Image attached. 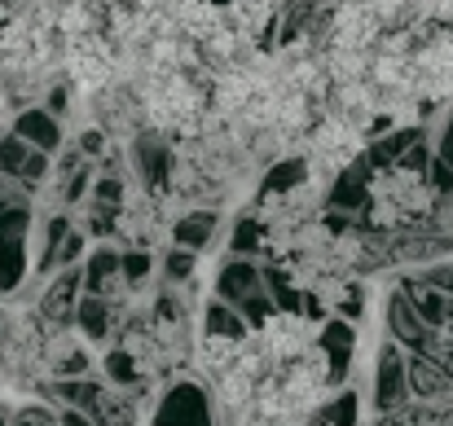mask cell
Segmentation results:
<instances>
[{
	"label": "cell",
	"mask_w": 453,
	"mask_h": 426,
	"mask_svg": "<svg viewBox=\"0 0 453 426\" xmlns=\"http://www.w3.org/2000/svg\"><path fill=\"white\" fill-rule=\"evenodd\" d=\"M150 426H220V422H216V405H211L207 387L198 378H176L158 396Z\"/></svg>",
	"instance_id": "cell-1"
},
{
	"label": "cell",
	"mask_w": 453,
	"mask_h": 426,
	"mask_svg": "<svg viewBox=\"0 0 453 426\" xmlns=\"http://www.w3.org/2000/svg\"><path fill=\"white\" fill-rule=\"evenodd\" d=\"M414 400V387H410V356L401 343H383L379 347V361H374V409L379 414H396V409H410Z\"/></svg>",
	"instance_id": "cell-2"
},
{
	"label": "cell",
	"mask_w": 453,
	"mask_h": 426,
	"mask_svg": "<svg viewBox=\"0 0 453 426\" xmlns=\"http://www.w3.org/2000/svg\"><path fill=\"white\" fill-rule=\"evenodd\" d=\"M383 325H388V339L401 343V347H410V352H423V343L436 334V330L423 321V312L414 308V299H410L401 285L383 299Z\"/></svg>",
	"instance_id": "cell-3"
},
{
	"label": "cell",
	"mask_w": 453,
	"mask_h": 426,
	"mask_svg": "<svg viewBox=\"0 0 453 426\" xmlns=\"http://www.w3.org/2000/svg\"><path fill=\"white\" fill-rule=\"evenodd\" d=\"M80 299H84V269H62V273H53V278L44 282L35 312H40L49 325H66V321H75Z\"/></svg>",
	"instance_id": "cell-4"
},
{
	"label": "cell",
	"mask_w": 453,
	"mask_h": 426,
	"mask_svg": "<svg viewBox=\"0 0 453 426\" xmlns=\"http://www.w3.org/2000/svg\"><path fill=\"white\" fill-rule=\"evenodd\" d=\"M269 290V269H260L256 260H229L220 273H216V299L225 303H247L251 294Z\"/></svg>",
	"instance_id": "cell-5"
},
{
	"label": "cell",
	"mask_w": 453,
	"mask_h": 426,
	"mask_svg": "<svg viewBox=\"0 0 453 426\" xmlns=\"http://www.w3.org/2000/svg\"><path fill=\"white\" fill-rule=\"evenodd\" d=\"M133 167H137V176H142V185L150 189V185H163L167 176H172V145L167 137H158V133H137L133 137Z\"/></svg>",
	"instance_id": "cell-6"
},
{
	"label": "cell",
	"mask_w": 453,
	"mask_h": 426,
	"mask_svg": "<svg viewBox=\"0 0 453 426\" xmlns=\"http://www.w3.org/2000/svg\"><path fill=\"white\" fill-rule=\"evenodd\" d=\"M9 128H13L27 145L44 149V154H58V149H62V119L49 115L44 106H27V110H18Z\"/></svg>",
	"instance_id": "cell-7"
},
{
	"label": "cell",
	"mask_w": 453,
	"mask_h": 426,
	"mask_svg": "<svg viewBox=\"0 0 453 426\" xmlns=\"http://www.w3.org/2000/svg\"><path fill=\"white\" fill-rule=\"evenodd\" d=\"M401 290L414 299V308L423 312V321H427L432 330H445V325H453V294H449V290H441L432 278H410Z\"/></svg>",
	"instance_id": "cell-8"
},
{
	"label": "cell",
	"mask_w": 453,
	"mask_h": 426,
	"mask_svg": "<svg viewBox=\"0 0 453 426\" xmlns=\"http://www.w3.org/2000/svg\"><path fill=\"white\" fill-rule=\"evenodd\" d=\"M119 282H124V251H115V247H97V251L84 260V290L111 299V294L119 290Z\"/></svg>",
	"instance_id": "cell-9"
},
{
	"label": "cell",
	"mask_w": 453,
	"mask_h": 426,
	"mask_svg": "<svg viewBox=\"0 0 453 426\" xmlns=\"http://www.w3.org/2000/svg\"><path fill=\"white\" fill-rule=\"evenodd\" d=\"M106 392H111L106 378H97V374H80V378H58L49 396H53L62 409H84V414H93V409L106 400Z\"/></svg>",
	"instance_id": "cell-10"
},
{
	"label": "cell",
	"mask_w": 453,
	"mask_h": 426,
	"mask_svg": "<svg viewBox=\"0 0 453 426\" xmlns=\"http://www.w3.org/2000/svg\"><path fill=\"white\" fill-rule=\"evenodd\" d=\"M84 339H93V343H102L106 334H111V325H115V303L111 299H102V294H88L84 290V299H80V308H75V321H71Z\"/></svg>",
	"instance_id": "cell-11"
},
{
	"label": "cell",
	"mask_w": 453,
	"mask_h": 426,
	"mask_svg": "<svg viewBox=\"0 0 453 426\" xmlns=\"http://www.w3.org/2000/svg\"><path fill=\"white\" fill-rule=\"evenodd\" d=\"M216 224H220V216H216L211 207H203V211H185V216L176 220V229H172V242H176L180 251H194V255H198V251L211 242Z\"/></svg>",
	"instance_id": "cell-12"
},
{
	"label": "cell",
	"mask_w": 453,
	"mask_h": 426,
	"mask_svg": "<svg viewBox=\"0 0 453 426\" xmlns=\"http://www.w3.org/2000/svg\"><path fill=\"white\" fill-rule=\"evenodd\" d=\"M203 325H207V339H225V343H242L247 330H251L247 316L234 303H225V299H211L203 308Z\"/></svg>",
	"instance_id": "cell-13"
},
{
	"label": "cell",
	"mask_w": 453,
	"mask_h": 426,
	"mask_svg": "<svg viewBox=\"0 0 453 426\" xmlns=\"http://www.w3.org/2000/svg\"><path fill=\"white\" fill-rule=\"evenodd\" d=\"M352 343H357V334H352V325H348V321H326V330H321L326 378H343V369H348V356H352Z\"/></svg>",
	"instance_id": "cell-14"
},
{
	"label": "cell",
	"mask_w": 453,
	"mask_h": 426,
	"mask_svg": "<svg viewBox=\"0 0 453 426\" xmlns=\"http://www.w3.org/2000/svg\"><path fill=\"white\" fill-rule=\"evenodd\" d=\"M357 418H361L357 392H339L334 400H326V405H321V414H317V426H357Z\"/></svg>",
	"instance_id": "cell-15"
},
{
	"label": "cell",
	"mask_w": 453,
	"mask_h": 426,
	"mask_svg": "<svg viewBox=\"0 0 453 426\" xmlns=\"http://www.w3.org/2000/svg\"><path fill=\"white\" fill-rule=\"evenodd\" d=\"M97 426H137V409H133V400H124L119 392H106V400L88 414Z\"/></svg>",
	"instance_id": "cell-16"
},
{
	"label": "cell",
	"mask_w": 453,
	"mask_h": 426,
	"mask_svg": "<svg viewBox=\"0 0 453 426\" xmlns=\"http://www.w3.org/2000/svg\"><path fill=\"white\" fill-rule=\"evenodd\" d=\"M260 238H265V229L256 224V216L238 220V229H234V242H229L234 260H256V251H260Z\"/></svg>",
	"instance_id": "cell-17"
},
{
	"label": "cell",
	"mask_w": 453,
	"mask_h": 426,
	"mask_svg": "<svg viewBox=\"0 0 453 426\" xmlns=\"http://www.w3.org/2000/svg\"><path fill=\"white\" fill-rule=\"evenodd\" d=\"M150 269H154V260L146 251H124V282L128 285H142L150 278Z\"/></svg>",
	"instance_id": "cell-18"
},
{
	"label": "cell",
	"mask_w": 453,
	"mask_h": 426,
	"mask_svg": "<svg viewBox=\"0 0 453 426\" xmlns=\"http://www.w3.org/2000/svg\"><path fill=\"white\" fill-rule=\"evenodd\" d=\"M163 273H167V282H189V273H194V251H172L167 260H163Z\"/></svg>",
	"instance_id": "cell-19"
},
{
	"label": "cell",
	"mask_w": 453,
	"mask_h": 426,
	"mask_svg": "<svg viewBox=\"0 0 453 426\" xmlns=\"http://www.w3.org/2000/svg\"><path fill=\"white\" fill-rule=\"evenodd\" d=\"M119 198H124V185H119V176H106V180L93 189V202H106V207H111V202H119Z\"/></svg>",
	"instance_id": "cell-20"
},
{
	"label": "cell",
	"mask_w": 453,
	"mask_h": 426,
	"mask_svg": "<svg viewBox=\"0 0 453 426\" xmlns=\"http://www.w3.org/2000/svg\"><path fill=\"white\" fill-rule=\"evenodd\" d=\"M58 418H62V426H97L84 409H58Z\"/></svg>",
	"instance_id": "cell-21"
},
{
	"label": "cell",
	"mask_w": 453,
	"mask_h": 426,
	"mask_svg": "<svg viewBox=\"0 0 453 426\" xmlns=\"http://www.w3.org/2000/svg\"><path fill=\"white\" fill-rule=\"evenodd\" d=\"M427 278H432V282L441 285V290H449V294H453V269H432Z\"/></svg>",
	"instance_id": "cell-22"
},
{
	"label": "cell",
	"mask_w": 453,
	"mask_h": 426,
	"mask_svg": "<svg viewBox=\"0 0 453 426\" xmlns=\"http://www.w3.org/2000/svg\"><path fill=\"white\" fill-rule=\"evenodd\" d=\"M13 426H35V422H27V418H13Z\"/></svg>",
	"instance_id": "cell-23"
},
{
	"label": "cell",
	"mask_w": 453,
	"mask_h": 426,
	"mask_svg": "<svg viewBox=\"0 0 453 426\" xmlns=\"http://www.w3.org/2000/svg\"><path fill=\"white\" fill-rule=\"evenodd\" d=\"M0 426H9V418H4V414H0Z\"/></svg>",
	"instance_id": "cell-24"
}]
</instances>
